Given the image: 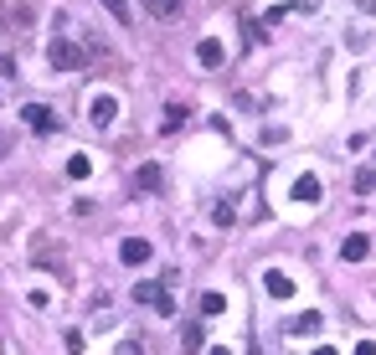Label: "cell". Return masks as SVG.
<instances>
[{
  "label": "cell",
  "instance_id": "obj_1",
  "mask_svg": "<svg viewBox=\"0 0 376 355\" xmlns=\"http://www.w3.org/2000/svg\"><path fill=\"white\" fill-rule=\"evenodd\" d=\"M135 304H150V309H160V314L170 319V314H175L170 278H145V283H135Z\"/></svg>",
  "mask_w": 376,
  "mask_h": 355
},
{
  "label": "cell",
  "instance_id": "obj_2",
  "mask_svg": "<svg viewBox=\"0 0 376 355\" xmlns=\"http://www.w3.org/2000/svg\"><path fill=\"white\" fill-rule=\"evenodd\" d=\"M47 62H52L57 73H78L83 62H88V52L78 47V41H68V36H57L52 47H47Z\"/></svg>",
  "mask_w": 376,
  "mask_h": 355
},
{
  "label": "cell",
  "instance_id": "obj_3",
  "mask_svg": "<svg viewBox=\"0 0 376 355\" xmlns=\"http://www.w3.org/2000/svg\"><path fill=\"white\" fill-rule=\"evenodd\" d=\"M21 119H26L36 134H52V129H57V114H52L47 103H26V108H21Z\"/></svg>",
  "mask_w": 376,
  "mask_h": 355
},
{
  "label": "cell",
  "instance_id": "obj_4",
  "mask_svg": "<svg viewBox=\"0 0 376 355\" xmlns=\"http://www.w3.org/2000/svg\"><path fill=\"white\" fill-rule=\"evenodd\" d=\"M88 119H93L98 129H108V124H114V119H119V103H114V98H108V93H98L93 103H88Z\"/></svg>",
  "mask_w": 376,
  "mask_h": 355
},
{
  "label": "cell",
  "instance_id": "obj_5",
  "mask_svg": "<svg viewBox=\"0 0 376 355\" xmlns=\"http://www.w3.org/2000/svg\"><path fill=\"white\" fill-rule=\"evenodd\" d=\"M0 21H11L16 31H26L31 26V6L26 0H0Z\"/></svg>",
  "mask_w": 376,
  "mask_h": 355
},
{
  "label": "cell",
  "instance_id": "obj_6",
  "mask_svg": "<svg viewBox=\"0 0 376 355\" xmlns=\"http://www.w3.org/2000/svg\"><path fill=\"white\" fill-rule=\"evenodd\" d=\"M196 62H202V68H222L227 62V47L216 36H207V41H196Z\"/></svg>",
  "mask_w": 376,
  "mask_h": 355
},
{
  "label": "cell",
  "instance_id": "obj_7",
  "mask_svg": "<svg viewBox=\"0 0 376 355\" xmlns=\"http://www.w3.org/2000/svg\"><path fill=\"white\" fill-rule=\"evenodd\" d=\"M160 186H165V170H160V165H140V170H135V191H140V196H155Z\"/></svg>",
  "mask_w": 376,
  "mask_h": 355
},
{
  "label": "cell",
  "instance_id": "obj_8",
  "mask_svg": "<svg viewBox=\"0 0 376 355\" xmlns=\"http://www.w3.org/2000/svg\"><path fill=\"white\" fill-rule=\"evenodd\" d=\"M119 258L129 263V268H140V263H150V242L145 237H124L119 242Z\"/></svg>",
  "mask_w": 376,
  "mask_h": 355
},
{
  "label": "cell",
  "instance_id": "obj_9",
  "mask_svg": "<svg viewBox=\"0 0 376 355\" xmlns=\"http://www.w3.org/2000/svg\"><path fill=\"white\" fill-rule=\"evenodd\" d=\"M366 253H371V237H366V232H350V237L340 242V258H345V263H366Z\"/></svg>",
  "mask_w": 376,
  "mask_h": 355
},
{
  "label": "cell",
  "instance_id": "obj_10",
  "mask_svg": "<svg viewBox=\"0 0 376 355\" xmlns=\"http://www.w3.org/2000/svg\"><path fill=\"white\" fill-rule=\"evenodd\" d=\"M263 288H268L273 299H289V294H294V278L278 273V268H268V273H263Z\"/></svg>",
  "mask_w": 376,
  "mask_h": 355
},
{
  "label": "cell",
  "instance_id": "obj_11",
  "mask_svg": "<svg viewBox=\"0 0 376 355\" xmlns=\"http://www.w3.org/2000/svg\"><path fill=\"white\" fill-rule=\"evenodd\" d=\"M294 201H304V206L320 201V175H299L294 181Z\"/></svg>",
  "mask_w": 376,
  "mask_h": 355
},
{
  "label": "cell",
  "instance_id": "obj_12",
  "mask_svg": "<svg viewBox=\"0 0 376 355\" xmlns=\"http://www.w3.org/2000/svg\"><path fill=\"white\" fill-rule=\"evenodd\" d=\"M145 11H150L155 21H175V16L186 11V0H145Z\"/></svg>",
  "mask_w": 376,
  "mask_h": 355
},
{
  "label": "cell",
  "instance_id": "obj_13",
  "mask_svg": "<svg viewBox=\"0 0 376 355\" xmlns=\"http://www.w3.org/2000/svg\"><path fill=\"white\" fill-rule=\"evenodd\" d=\"M320 329H325V314H315V309L299 314V319H289V335H320Z\"/></svg>",
  "mask_w": 376,
  "mask_h": 355
},
{
  "label": "cell",
  "instance_id": "obj_14",
  "mask_svg": "<svg viewBox=\"0 0 376 355\" xmlns=\"http://www.w3.org/2000/svg\"><path fill=\"white\" fill-rule=\"evenodd\" d=\"M186 114H191L186 103H170V108H165V119H160V129H165V134H175V129L186 124Z\"/></svg>",
  "mask_w": 376,
  "mask_h": 355
},
{
  "label": "cell",
  "instance_id": "obj_15",
  "mask_svg": "<svg viewBox=\"0 0 376 355\" xmlns=\"http://www.w3.org/2000/svg\"><path fill=\"white\" fill-rule=\"evenodd\" d=\"M88 170H93V160H88V154H73L68 160V181H88Z\"/></svg>",
  "mask_w": 376,
  "mask_h": 355
},
{
  "label": "cell",
  "instance_id": "obj_16",
  "mask_svg": "<svg viewBox=\"0 0 376 355\" xmlns=\"http://www.w3.org/2000/svg\"><path fill=\"white\" fill-rule=\"evenodd\" d=\"M181 350H186V355H196V350H202V324H196V319L186 324V335H181Z\"/></svg>",
  "mask_w": 376,
  "mask_h": 355
},
{
  "label": "cell",
  "instance_id": "obj_17",
  "mask_svg": "<svg viewBox=\"0 0 376 355\" xmlns=\"http://www.w3.org/2000/svg\"><path fill=\"white\" fill-rule=\"evenodd\" d=\"M222 309H227V299H222V294H212V288H207V294H202V314L212 319V314H222Z\"/></svg>",
  "mask_w": 376,
  "mask_h": 355
},
{
  "label": "cell",
  "instance_id": "obj_18",
  "mask_svg": "<svg viewBox=\"0 0 376 355\" xmlns=\"http://www.w3.org/2000/svg\"><path fill=\"white\" fill-rule=\"evenodd\" d=\"M232 216H237L232 201H216V206H212V221H216V227H232Z\"/></svg>",
  "mask_w": 376,
  "mask_h": 355
},
{
  "label": "cell",
  "instance_id": "obj_19",
  "mask_svg": "<svg viewBox=\"0 0 376 355\" xmlns=\"http://www.w3.org/2000/svg\"><path fill=\"white\" fill-rule=\"evenodd\" d=\"M356 191H361V196H366V191H376V165L356 170Z\"/></svg>",
  "mask_w": 376,
  "mask_h": 355
},
{
  "label": "cell",
  "instance_id": "obj_20",
  "mask_svg": "<svg viewBox=\"0 0 376 355\" xmlns=\"http://www.w3.org/2000/svg\"><path fill=\"white\" fill-rule=\"evenodd\" d=\"M103 6L114 11V21H129V6H124V0H103Z\"/></svg>",
  "mask_w": 376,
  "mask_h": 355
},
{
  "label": "cell",
  "instance_id": "obj_21",
  "mask_svg": "<svg viewBox=\"0 0 376 355\" xmlns=\"http://www.w3.org/2000/svg\"><path fill=\"white\" fill-rule=\"evenodd\" d=\"M119 355H145V350H140V340H124V345H119Z\"/></svg>",
  "mask_w": 376,
  "mask_h": 355
},
{
  "label": "cell",
  "instance_id": "obj_22",
  "mask_svg": "<svg viewBox=\"0 0 376 355\" xmlns=\"http://www.w3.org/2000/svg\"><path fill=\"white\" fill-rule=\"evenodd\" d=\"M356 355H376V345H371V340H361V345H356Z\"/></svg>",
  "mask_w": 376,
  "mask_h": 355
},
{
  "label": "cell",
  "instance_id": "obj_23",
  "mask_svg": "<svg viewBox=\"0 0 376 355\" xmlns=\"http://www.w3.org/2000/svg\"><path fill=\"white\" fill-rule=\"evenodd\" d=\"M356 6H361L366 16H376V0H356Z\"/></svg>",
  "mask_w": 376,
  "mask_h": 355
},
{
  "label": "cell",
  "instance_id": "obj_24",
  "mask_svg": "<svg viewBox=\"0 0 376 355\" xmlns=\"http://www.w3.org/2000/svg\"><path fill=\"white\" fill-rule=\"evenodd\" d=\"M309 355H335V350H330V345H320V350H309Z\"/></svg>",
  "mask_w": 376,
  "mask_h": 355
},
{
  "label": "cell",
  "instance_id": "obj_25",
  "mask_svg": "<svg viewBox=\"0 0 376 355\" xmlns=\"http://www.w3.org/2000/svg\"><path fill=\"white\" fill-rule=\"evenodd\" d=\"M207 355H227V350H222V345H212V350H207Z\"/></svg>",
  "mask_w": 376,
  "mask_h": 355
},
{
  "label": "cell",
  "instance_id": "obj_26",
  "mask_svg": "<svg viewBox=\"0 0 376 355\" xmlns=\"http://www.w3.org/2000/svg\"><path fill=\"white\" fill-rule=\"evenodd\" d=\"M253 355H263V350H258V345H253Z\"/></svg>",
  "mask_w": 376,
  "mask_h": 355
}]
</instances>
